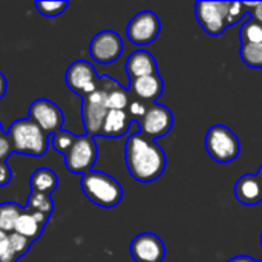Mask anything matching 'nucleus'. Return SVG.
Returning a JSON list of instances; mask_svg holds the SVG:
<instances>
[{"label":"nucleus","instance_id":"nucleus-26","mask_svg":"<svg viewBox=\"0 0 262 262\" xmlns=\"http://www.w3.org/2000/svg\"><path fill=\"white\" fill-rule=\"evenodd\" d=\"M69 2L66 0H45V2H40L37 0L35 2V8L40 11L41 15L45 17H55V15H60L66 8H68Z\"/></svg>","mask_w":262,"mask_h":262},{"label":"nucleus","instance_id":"nucleus-34","mask_svg":"<svg viewBox=\"0 0 262 262\" xmlns=\"http://www.w3.org/2000/svg\"><path fill=\"white\" fill-rule=\"evenodd\" d=\"M6 86H8V83H6V77L3 75V72L0 71V100L5 97V94H6Z\"/></svg>","mask_w":262,"mask_h":262},{"label":"nucleus","instance_id":"nucleus-27","mask_svg":"<svg viewBox=\"0 0 262 262\" xmlns=\"http://www.w3.org/2000/svg\"><path fill=\"white\" fill-rule=\"evenodd\" d=\"M8 238H9V249H8V250H9L17 259H18L20 256H23L25 253H28V250H29L32 241L26 239L25 236H21V235H18V233H15V232L9 233Z\"/></svg>","mask_w":262,"mask_h":262},{"label":"nucleus","instance_id":"nucleus-1","mask_svg":"<svg viewBox=\"0 0 262 262\" xmlns=\"http://www.w3.org/2000/svg\"><path fill=\"white\" fill-rule=\"evenodd\" d=\"M124 160L130 177L140 183H152L158 180L167 166L164 150L157 141L144 137L140 130L127 137Z\"/></svg>","mask_w":262,"mask_h":262},{"label":"nucleus","instance_id":"nucleus-10","mask_svg":"<svg viewBox=\"0 0 262 262\" xmlns=\"http://www.w3.org/2000/svg\"><path fill=\"white\" fill-rule=\"evenodd\" d=\"M123 40L118 32L112 29L100 31L94 35L89 45V52L94 61L100 64H111L123 54Z\"/></svg>","mask_w":262,"mask_h":262},{"label":"nucleus","instance_id":"nucleus-18","mask_svg":"<svg viewBox=\"0 0 262 262\" xmlns=\"http://www.w3.org/2000/svg\"><path fill=\"white\" fill-rule=\"evenodd\" d=\"M134 120L129 115L127 111H109L104 123H103V129L100 137H106V138H120L123 135H126L130 130Z\"/></svg>","mask_w":262,"mask_h":262},{"label":"nucleus","instance_id":"nucleus-17","mask_svg":"<svg viewBox=\"0 0 262 262\" xmlns=\"http://www.w3.org/2000/svg\"><path fill=\"white\" fill-rule=\"evenodd\" d=\"M233 192L235 198L244 206H256L262 201V184L256 175H243Z\"/></svg>","mask_w":262,"mask_h":262},{"label":"nucleus","instance_id":"nucleus-11","mask_svg":"<svg viewBox=\"0 0 262 262\" xmlns=\"http://www.w3.org/2000/svg\"><path fill=\"white\" fill-rule=\"evenodd\" d=\"M48 137L61 130L64 115L61 109L48 98H38L29 106V117Z\"/></svg>","mask_w":262,"mask_h":262},{"label":"nucleus","instance_id":"nucleus-4","mask_svg":"<svg viewBox=\"0 0 262 262\" xmlns=\"http://www.w3.org/2000/svg\"><path fill=\"white\" fill-rule=\"evenodd\" d=\"M206 149L212 160L226 164L239 157L241 143L232 129L224 124H215L206 134Z\"/></svg>","mask_w":262,"mask_h":262},{"label":"nucleus","instance_id":"nucleus-30","mask_svg":"<svg viewBox=\"0 0 262 262\" xmlns=\"http://www.w3.org/2000/svg\"><path fill=\"white\" fill-rule=\"evenodd\" d=\"M11 152H12V146H11L8 135L5 134L0 137V161H6V158L11 155Z\"/></svg>","mask_w":262,"mask_h":262},{"label":"nucleus","instance_id":"nucleus-28","mask_svg":"<svg viewBox=\"0 0 262 262\" xmlns=\"http://www.w3.org/2000/svg\"><path fill=\"white\" fill-rule=\"evenodd\" d=\"M250 11L247 6V2H229V25L230 26L236 25Z\"/></svg>","mask_w":262,"mask_h":262},{"label":"nucleus","instance_id":"nucleus-12","mask_svg":"<svg viewBox=\"0 0 262 262\" xmlns=\"http://www.w3.org/2000/svg\"><path fill=\"white\" fill-rule=\"evenodd\" d=\"M172 126H173V115H172L170 109L167 106L158 104V103L149 106L144 117L138 121V130L144 137H147L154 141L157 138L167 135L170 132Z\"/></svg>","mask_w":262,"mask_h":262},{"label":"nucleus","instance_id":"nucleus-13","mask_svg":"<svg viewBox=\"0 0 262 262\" xmlns=\"http://www.w3.org/2000/svg\"><path fill=\"white\" fill-rule=\"evenodd\" d=\"M129 252L135 262H163L166 258L164 243L150 232L135 236L130 243Z\"/></svg>","mask_w":262,"mask_h":262},{"label":"nucleus","instance_id":"nucleus-21","mask_svg":"<svg viewBox=\"0 0 262 262\" xmlns=\"http://www.w3.org/2000/svg\"><path fill=\"white\" fill-rule=\"evenodd\" d=\"M23 207L17 203H2L0 204V230L5 233H12L17 220L23 213Z\"/></svg>","mask_w":262,"mask_h":262},{"label":"nucleus","instance_id":"nucleus-7","mask_svg":"<svg viewBox=\"0 0 262 262\" xmlns=\"http://www.w3.org/2000/svg\"><path fill=\"white\" fill-rule=\"evenodd\" d=\"M195 15L209 35L223 34L229 25V2H196Z\"/></svg>","mask_w":262,"mask_h":262},{"label":"nucleus","instance_id":"nucleus-5","mask_svg":"<svg viewBox=\"0 0 262 262\" xmlns=\"http://www.w3.org/2000/svg\"><path fill=\"white\" fill-rule=\"evenodd\" d=\"M98 158V149L95 138L89 137L88 134L77 135L74 144L64 155L66 169L75 175H86L92 170L95 161Z\"/></svg>","mask_w":262,"mask_h":262},{"label":"nucleus","instance_id":"nucleus-25","mask_svg":"<svg viewBox=\"0 0 262 262\" xmlns=\"http://www.w3.org/2000/svg\"><path fill=\"white\" fill-rule=\"evenodd\" d=\"M75 138H77V135H74V134L69 132V130H63V129H61V130L55 132V134L51 137V144H52V147H54L58 154L66 155L68 150L71 149V146L74 144Z\"/></svg>","mask_w":262,"mask_h":262},{"label":"nucleus","instance_id":"nucleus-31","mask_svg":"<svg viewBox=\"0 0 262 262\" xmlns=\"http://www.w3.org/2000/svg\"><path fill=\"white\" fill-rule=\"evenodd\" d=\"M12 180V172L6 161H0V187H5Z\"/></svg>","mask_w":262,"mask_h":262},{"label":"nucleus","instance_id":"nucleus-24","mask_svg":"<svg viewBox=\"0 0 262 262\" xmlns=\"http://www.w3.org/2000/svg\"><path fill=\"white\" fill-rule=\"evenodd\" d=\"M241 58L243 61L255 69H262V43L258 45H241Z\"/></svg>","mask_w":262,"mask_h":262},{"label":"nucleus","instance_id":"nucleus-16","mask_svg":"<svg viewBox=\"0 0 262 262\" xmlns=\"http://www.w3.org/2000/svg\"><path fill=\"white\" fill-rule=\"evenodd\" d=\"M126 72L129 75V80L155 75V74H158V64H157L155 57L150 52H147L144 49H138L127 57Z\"/></svg>","mask_w":262,"mask_h":262},{"label":"nucleus","instance_id":"nucleus-37","mask_svg":"<svg viewBox=\"0 0 262 262\" xmlns=\"http://www.w3.org/2000/svg\"><path fill=\"white\" fill-rule=\"evenodd\" d=\"M2 135H5V134H3V129H2V124H0V137H2Z\"/></svg>","mask_w":262,"mask_h":262},{"label":"nucleus","instance_id":"nucleus-22","mask_svg":"<svg viewBox=\"0 0 262 262\" xmlns=\"http://www.w3.org/2000/svg\"><path fill=\"white\" fill-rule=\"evenodd\" d=\"M241 45H258L262 43V23L255 18H249L239 29Z\"/></svg>","mask_w":262,"mask_h":262},{"label":"nucleus","instance_id":"nucleus-23","mask_svg":"<svg viewBox=\"0 0 262 262\" xmlns=\"http://www.w3.org/2000/svg\"><path fill=\"white\" fill-rule=\"evenodd\" d=\"M26 210L40 212V213L51 216V213L54 212V201H52L51 195H45V193H38V192L31 190L29 198H28V204H26Z\"/></svg>","mask_w":262,"mask_h":262},{"label":"nucleus","instance_id":"nucleus-3","mask_svg":"<svg viewBox=\"0 0 262 262\" xmlns=\"http://www.w3.org/2000/svg\"><path fill=\"white\" fill-rule=\"evenodd\" d=\"M6 135L11 141L12 152L43 157L48 150V135L31 118L15 120L9 126Z\"/></svg>","mask_w":262,"mask_h":262},{"label":"nucleus","instance_id":"nucleus-39","mask_svg":"<svg viewBox=\"0 0 262 262\" xmlns=\"http://www.w3.org/2000/svg\"><path fill=\"white\" fill-rule=\"evenodd\" d=\"M258 262H262V261H258Z\"/></svg>","mask_w":262,"mask_h":262},{"label":"nucleus","instance_id":"nucleus-32","mask_svg":"<svg viewBox=\"0 0 262 262\" xmlns=\"http://www.w3.org/2000/svg\"><path fill=\"white\" fill-rule=\"evenodd\" d=\"M247 6L252 14V18L262 23V2H247Z\"/></svg>","mask_w":262,"mask_h":262},{"label":"nucleus","instance_id":"nucleus-14","mask_svg":"<svg viewBox=\"0 0 262 262\" xmlns=\"http://www.w3.org/2000/svg\"><path fill=\"white\" fill-rule=\"evenodd\" d=\"M163 91H164V83L160 74L134 78L130 80L129 84V94L134 98H138L147 104H155L157 100L161 97Z\"/></svg>","mask_w":262,"mask_h":262},{"label":"nucleus","instance_id":"nucleus-19","mask_svg":"<svg viewBox=\"0 0 262 262\" xmlns=\"http://www.w3.org/2000/svg\"><path fill=\"white\" fill-rule=\"evenodd\" d=\"M100 86L106 91L107 94V107L109 111H126L129 100H130V94L129 89L123 88L117 80L103 75L100 77Z\"/></svg>","mask_w":262,"mask_h":262},{"label":"nucleus","instance_id":"nucleus-6","mask_svg":"<svg viewBox=\"0 0 262 262\" xmlns=\"http://www.w3.org/2000/svg\"><path fill=\"white\" fill-rule=\"evenodd\" d=\"M107 112V94L98 84V89L91 95L84 97L81 101V120L84 130L89 137H100Z\"/></svg>","mask_w":262,"mask_h":262},{"label":"nucleus","instance_id":"nucleus-36","mask_svg":"<svg viewBox=\"0 0 262 262\" xmlns=\"http://www.w3.org/2000/svg\"><path fill=\"white\" fill-rule=\"evenodd\" d=\"M256 177L259 178V181H261V184H262V166L258 169V172H256Z\"/></svg>","mask_w":262,"mask_h":262},{"label":"nucleus","instance_id":"nucleus-38","mask_svg":"<svg viewBox=\"0 0 262 262\" xmlns=\"http://www.w3.org/2000/svg\"><path fill=\"white\" fill-rule=\"evenodd\" d=\"M261 246H262V235H261Z\"/></svg>","mask_w":262,"mask_h":262},{"label":"nucleus","instance_id":"nucleus-29","mask_svg":"<svg viewBox=\"0 0 262 262\" xmlns=\"http://www.w3.org/2000/svg\"><path fill=\"white\" fill-rule=\"evenodd\" d=\"M149 106H152V104H147V103H144V101H141L138 98H134L130 95V100H129V104H127V109L126 111L129 112V115L132 117V120H135L138 123L144 117V114L147 112Z\"/></svg>","mask_w":262,"mask_h":262},{"label":"nucleus","instance_id":"nucleus-15","mask_svg":"<svg viewBox=\"0 0 262 262\" xmlns=\"http://www.w3.org/2000/svg\"><path fill=\"white\" fill-rule=\"evenodd\" d=\"M48 221H49V215H45L40 212H29L25 209L15 223L14 232L25 236L29 241H35L41 236Z\"/></svg>","mask_w":262,"mask_h":262},{"label":"nucleus","instance_id":"nucleus-8","mask_svg":"<svg viewBox=\"0 0 262 262\" xmlns=\"http://www.w3.org/2000/svg\"><path fill=\"white\" fill-rule=\"evenodd\" d=\"M64 80L68 88L72 92L78 94L81 98L95 92L100 84V77L97 75L95 68L86 60L72 61L66 69Z\"/></svg>","mask_w":262,"mask_h":262},{"label":"nucleus","instance_id":"nucleus-35","mask_svg":"<svg viewBox=\"0 0 262 262\" xmlns=\"http://www.w3.org/2000/svg\"><path fill=\"white\" fill-rule=\"evenodd\" d=\"M226 262H258L255 261L253 258H250V256H246V255H241V256H235V258H232V259H229V261Z\"/></svg>","mask_w":262,"mask_h":262},{"label":"nucleus","instance_id":"nucleus-9","mask_svg":"<svg viewBox=\"0 0 262 262\" xmlns=\"http://www.w3.org/2000/svg\"><path fill=\"white\" fill-rule=\"evenodd\" d=\"M160 31H161V21L158 15L152 11H141L135 14L126 26L127 38L138 46L155 41Z\"/></svg>","mask_w":262,"mask_h":262},{"label":"nucleus","instance_id":"nucleus-33","mask_svg":"<svg viewBox=\"0 0 262 262\" xmlns=\"http://www.w3.org/2000/svg\"><path fill=\"white\" fill-rule=\"evenodd\" d=\"M8 235L9 233H5V232H2L0 230V258L8 252V249H9V238H8Z\"/></svg>","mask_w":262,"mask_h":262},{"label":"nucleus","instance_id":"nucleus-20","mask_svg":"<svg viewBox=\"0 0 262 262\" xmlns=\"http://www.w3.org/2000/svg\"><path fill=\"white\" fill-rule=\"evenodd\" d=\"M29 184H31V190L32 192L51 195L57 189L58 177H57V173L52 169L40 167L35 172H32V175L29 178Z\"/></svg>","mask_w":262,"mask_h":262},{"label":"nucleus","instance_id":"nucleus-2","mask_svg":"<svg viewBox=\"0 0 262 262\" xmlns=\"http://www.w3.org/2000/svg\"><path fill=\"white\" fill-rule=\"evenodd\" d=\"M80 184L86 198L103 209H112L123 200L121 184L104 172L91 170L81 177Z\"/></svg>","mask_w":262,"mask_h":262}]
</instances>
